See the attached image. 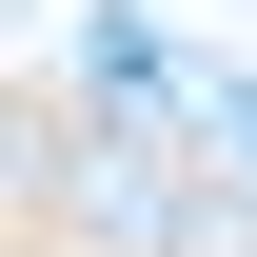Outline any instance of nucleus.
<instances>
[{"instance_id": "f257e3e1", "label": "nucleus", "mask_w": 257, "mask_h": 257, "mask_svg": "<svg viewBox=\"0 0 257 257\" xmlns=\"http://www.w3.org/2000/svg\"><path fill=\"white\" fill-rule=\"evenodd\" d=\"M139 257H257V178L178 159V198H159V237H139Z\"/></svg>"}]
</instances>
